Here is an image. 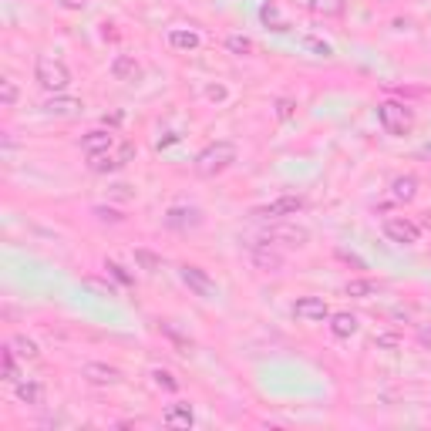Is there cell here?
Instances as JSON below:
<instances>
[{
  "instance_id": "obj_20",
  "label": "cell",
  "mask_w": 431,
  "mask_h": 431,
  "mask_svg": "<svg viewBox=\"0 0 431 431\" xmlns=\"http://www.w3.org/2000/svg\"><path fill=\"white\" fill-rule=\"evenodd\" d=\"M260 21H263L270 31H277V34H287V31H290V24L283 21V14H280V7H277V0H267V4L260 7Z\"/></svg>"
},
{
  "instance_id": "obj_27",
  "label": "cell",
  "mask_w": 431,
  "mask_h": 431,
  "mask_svg": "<svg viewBox=\"0 0 431 431\" xmlns=\"http://www.w3.org/2000/svg\"><path fill=\"white\" fill-rule=\"evenodd\" d=\"M0 105L4 108H14L17 105V85H14L11 78H0Z\"/></svg>"
},
{
  "instance_id": "obj_8",
  "label": "cell",
  "mask_w": 431,
  "mask_h": 431,
  "mask_svg": "<svg viewBox=\"0 0 431 431\" xmlns=\"http://www.w3.org/2000/svg\"><path fill=\"white\" fill-rule=\"evenodd\" d=\"M162 223L169 229H176V233H192V229L203 226V209L199 206H172Z\"/></svg>"
},
{
  "instance_id": "obj_16",
  "label": "cell",
  "mask_w": 431,
  "mask_h": 431,
  "mask_svg": "<svg viewBox=\"0 0 431 431\" xmlns=\"http://www.w3.org/2000/svg\"><path fill=\"white\" fill-rule=\"evenodd\" d=\"M41 108L48 115H58V118H71V115H78L85 105L78 102V98H68V95H54V98H48Z\"/></svg>"
},
{
  "instance_id": "obj_7",
  "label": "cell",
  "mask_w": 431,
  "mask_h": 431,
  "mask_svg": "<svg viewBox=\"0 0 431 431\" xmlns=\"http://www.w3.org/2000/svg\"><path fill=\"white\" fill-rule=\"evenodd\" d=\"M384 236L391 243H398V246H415L421 240V229L418 223H411L405 216H388L384 219Z\"/></svg>"
},
{
  "instance_id": "obj_34",
  "label": "cell",
  "mask_w": 431,
  "mask_h": 431,
  "mask_svg": "<svg viewBox=\"0 0 431 431\" xmlns=\"http://www.w3.org/2000/svg\"><path fill=\"white\" fill-rule=\"evenodd\" d=\"M95 216H98V219H105V223H122V213L105 209V206H95Z\"/></svg>"
},
{
  "instance_id": "obj_15",
  "label": "cell",
  "mask_w": 431,
  "mask_h": 431,
  "mask_svg": "<svg viewBox=\"0 0 431 431\" xmlns=\"http://www.w3.org/2000/svg\"><path fill=\"white\" fill-rule=\"evenodd\" d=\"M391 196L398 203H415L418 199V176H394L391 179Z\"/></svg>"
},
{
  "instance_id": "obj_6",
  "label": "cell",
  "mask_w": 431,
  "mask_h": 431,
  "mask_svg": "<svg viewBox=\"0 0 431 431\" xmlns=\"http://www.w3.org/2000/svg\"><path fill=\"white\" fill-rule=\"evenodd\" d=\"M179 277H182V283H186L196 297H203V300H213V297H216V280L209 277L203 267H196V263H182V267H179Z\"/></svg>"
},
{
  "instance_id": "obj_11",
  "label": "cell",
  "mask_w": 431,
  "mask_h": 431,
  "mask_svg": "<svg viewBox=\"0 0 431 431\" xmlns=\"http://www.w3.org/2000/svg\"><path fill=\"white\" fill-rule=\"evenodd\" d=\"M81 378L91 381V384H98V388H112V384L122 381V371L112 368V364H98V361H91V364L81 368Z\"/></svg>"
},
{
  "instance_id": "obj_1",
  "label": "cell",
  "mask_w": 431,
  "mask_h": 431,
  "mask_svg": "<svg viewBox=\"0 0 431 431\" xmlns=\"http://www.w3.org/2000/svg\"><path fill=\"white\" fill-rule=\"evenodd\" d=\"M233 162H236V145H233V142H226V139H219V142H209L203 152L196 155L192 169H196V176L216 179L219 172H226Z\"/></svg>"
},
{
  "instance_id": "obj_10",
  "label": "cell",
  "mask_w": 431,
  "mask_h": 431,
  "mask_svg": "<svg viewBox=\"0 0 431 431\" xmlns=\"http://www.w3.org/2000/svg\"><path fill=\"white\" fill-rule=\"evenodd\" d=\"M253 263H256V270H263V273H280L283 270V256L273 250V243H253Z\"/></svg>"
},
{
  "instance_id": "obj_5",
  "label": "cell",
  "mask_w": 431,
  "mask_h": 431,
  "mask_svg": "<svg viewBox=\"0 0 431 431\" xmlns=\"http://www.w3.org/2000/svg\"><path fill=\"white\" fill-rule=\"evenodd\" d=\"M267 243H273V246H307V240H310V233H307L304 226H297V223H287V219H277L273 226L267 229V236H263Z\"/></svg>"
},
{
  "instance_id": "obj_23",
  "label": "cell",
  "mask_w": 431,
  "mask_h": 431,
  "mask_svg": "<svg viewBox=\"0 0 431 431\" xmlns=\"http://www.w3.org/2000/svg\"><path fill=\"white\" fill-rule=\"evenodd\" d=\"M0 361H4V381L17 384V381H21V371H17V351H14L11 344L0 351Z\"/></svg>"
},
{
  "instance_id": "obj_14",
  "label": "cell",
  "mask_w": 431,
  "mask_h": 431,
  "mask_svg": "<svg viewBox=\"0 0 431 431\" xmlns=\"http://www.w3.org/2000/svg\"><path fill=\"white\" fill-rule=\"evenodd\" d=\"M112 78L115 81H139L142 78V64L132 54H115L112 58Z\"/></svg>"
},
{
  "instance_id": "obj_32",
  "label": "cell",
  "mask_w": 431,
  "mask_h": 431,
  "mask_svg": "<svg viewBox=\"0 0 431 431\" xmlns=\"http://www.w3.org/2000/svg\"><path fill=\"white\" fill-rule=\"evenodd\" d=\"M293 115H297V102H293V98H277V118L280 122H290Z\"/></svg>"
},
{
  "instance_id": "obj_2",
  "label": "cell",
  "mask_w": 431,
  "mask_h": 431,
  "mask_svg": "<svg viewBox=\"0 0 431 431\" xmlns=\"http://www.w3.org/2000/svg\"><path fill=\"white\" fill-rule=\"evenodd\" d=\"M34 78H38V85L44 91H51V95H64L68 85H71V71H68V64L51 58V54H41L38 64H34Z\"/></svg>"
},
{
  "instance_id": "obj_3",
  "label": "cell",
  "mask_w": 431,
  "mask_h": 431,
  "mask_svg": "<svg viewBox=\"0 0 431 431\" xmlns=\"http://www.w3.org/2000/svg\"><path fill=\"white\" fill-rule=\"evenodd\" d=\"M378 122L384 125L388 135H408L411 125H415V115H411V108H405V105L384 102V105H378Z\"/></svg>"
},
{
  "instance_id": "obj_30",
  "label": "cell",
  "mask_w": 431,
  "mask_h": 431,
  "mask_svg": "<svg viewBox=\"0 0 431 431\" xmlns=\"http://www.w3.org/2000/svg\"><path fill=\"white\" fill-rule=\"evenodd\" d=\"M105 270H108V273H112L118 283H125V287H132V283H135V277H132V273H128L122 263H115V260H108V263H105Z\"/></svg>"
},
{
  "instance_id": "obj_25",
  "label": "cell",
  "mask_w": 431,
  "mask_h": 431,
  "mask_svg": "<svg viewBox=\"0 0 431 431\" xmlns=\"http://www.w3.org/2000/svg\"><path fill=\"white\" fill-rule=\"evenodd\" d=\"M307 7L314 14H324V17H341L347 4L344 0H307Z\"/></svg>"
},
{
  "instance_id": "obj_31",
  "label": "cell",
  "mask_w": 431,
  "mask_h": 431,
  "mask_svg": "<svg viewBox=\"0 0 431 431\" xmlns=\"http://www.w3.org/2000/svg\"><path fill=\"white\" fill-rule=\"evenodd\" d=\"M135 260L142 263L145 273H155V270H159V256H155L152 250H135Z\"/></svg>"
},
{
  "instance_id": "obj_19",
  "label": "cell",
  "mask_w": 431,
  "mask_h": 431,
  "mask_svg": "<svg viewBox=\"0 0 431 431\" xmlns=\"http://www.w3.org/2000/svg\"><path fill=\"white\" fill-rule=\"evenodd\" d=\"M169 44L176 48V51H199V44H203V38L196 34V31H186V27H176V31H169Z\"/></svg>"
},
{
  "instance_id": "obj_29",
  "label": "cell",
  "mask_w": 431,
  "mask_h": 431,
  "mask_svg": "<svg viewBox=\"0 0 431 431\" xmlns=\"http://www.w3.org/2000/svg\"><path fill=\"white\" fill-rule=\"evenodd\" d=\"M374 347H381V351H398V347H401V334L384 330V334H378V337H374Z\"/></svg>"
},
{
  "instance_id": "obj_12",
  "label": "cell",
  "mask_w": 431,
  "mask_h": 431,
  "mask_svg": "<svg viewBox=\"0 0 431 431\" xmlns=\"http://www.w3.org/2000/svg\"><path fill=\"white\" fill-rule=\"evenodd\" d=\"M165 428H176V431H189L192 425H196V415H192V405L189 401H176V405L165 408Z\"/></svg>"
},
{
  "instance_id": "obj_17",
  "label": "cell",
  "mask_w": 431,
  "mask_h": 431,
  "mask_svg": "<svg viewBox=\"0 0 431 431\" xmlns=\"http://www.w3.org/2000/svg\"><path fill=\"white\" fill-rule=\"evenodd\" d=\"M14 391H17V401H21V405H31V408H41L44 405V394H48L41 381H17Z\"/></svg>"
},
{
  "instance_id": "obj_21",
  "label": "cell",
  "mask_w": 431,
  "mask_h": 431,
  "mask_svg": "<svg viewBox=\"0 0 431 431\" xmlns=\"http://www.w3.org/2000/svg\"><path fill=\"white\" fill-rule=\"evenodd\" d=\"M7 344H11L14 351H17V357H21V361H38V357H41L38 341H31L27 334H17V337H11Z\"/></svg>"
},
{
  "instance_id": "obj_9",
  "label": "cell",
  "mask_w": 431,
  "mask_h": 431,
  "mask_svg": "<svg viewBox=\"0 0 431 431\" xmlns=\"http://www.w3.org/2000/svg\"><path fill=\"white\" fill-rule=\"evenodd\" d=\"M293 317L304 324H324V320H330V307L324 297H300L293 304Z\"/></svg>"
},
{
  "instance_id": "obj_18",
  "label": "cell",
  "mask_w": 431,
  "mask_h": 431,
  "mask_svg": "<svg viewBox=\"0 0 431 431\" xmlns=\"http://www.w3.org/2000/svg\"><path fill=\"white\" fill-rule=\"evenodd\" d=\"M330 334H334V337H341V341L354 337V334H357V317L351 314V310H337V314H330Z\"/></svg>"
},
{
  "instance_id": "obj_28",
  "label": "cell",
  "mask_w": 431,
  "mask_h": 431,
  "mask_svg": "<svg viewBox=\"0 0 431 431\" xmlns=\"http://www.w3.org/2000/svg\"><path fill=\"white\" fill-rule=\"evenodd\" d=\"M152 381H155V388H162V391H179V381L172 371H152Z\"/></svg>"
},
{
  "instance_id": "obj_38",
  "label": "cell",
  "mask_w": 431,
  "mask_h": 431,
  "mask_svg": "<svg viewBox=\"0 0 431 431\" xmlns=\"http://www.w3.org/2000/svg\"><path fill=\"white\" fill-rule=\"evenodd\" d=\"M206 95H209L213 102H223V98H226V88H219V85H213V88L206 91Z\"/></svg>"
},
{
  "instance_id": "obj_24",
  "label": "cell",
  "mask_w": 431,
  "mask_h": 431,
  "mask_svg": "<svg viewBox=\"0 0 431 431\" xmlns=\"http://www.w3.org/2000/svg\"><path fill=\"white\" fill-rule=\"evenodd\" d=\"M344 293H347V297H357V300H368V297L378 293V283H374V280H351V283L344 287Z\"/></svg>"
},
{
  "instance_id": "obj_4",
  "label": "cell",
  "mask_w": 431,
  "mask_h": 431,
  "mask_svg": "<svg viewBox=\"0 0 431 431\" xmlns=\"http://www.w3.org/2000/svg\"><path fill=\"white\" fill-rule=\"evenodd\" d=\"M304 196H277L273 203H267V206H256L253 209V216L256 219H290V216H297L300 209H304Z\"/></svg>"
},
{
  "instance_id": "obj_39",
  "label": "cell",
  "mask_w": 431,
  "mask_h": 431,
  "mask_svg": "<svg viewBox=\"0 0 431 431\" xmlns=\"http://www.w3.org/2000/svg\"><path fill=\"white\" fill-rule=\"evenodd\" d=\"M418 341L425 344V347H431V327H425V330H421V334H418Z\"/></svg>"
},
{
  "instance_id": "obj_36",
  "label": "cell",
  "mask_w": 431,
  "mask_h": 431,
  "mask_svg": "<svg viewBox=\"0 0 431 431\" xmlns=\"http://www.w3.org/2000/svg\"><path fill=\"white\" fill-rule=\"evenodd\" d=\"M58 4H61L64 11H85V4H88V0H58Z\"/></svg>"
},
{
  "instance_id": "obj_40",
  "label": "cell",
  "mask_w": 431,
  "mask_h": 431,
  "mask_svg": "<svg viewBox=\"0 0 431 431\" xmlns=\"http://www.w3.org/2000/svg\"><path fill=\"white\" fill-rule=\"evenodd\" d=\"M421 155H431V145H425V149H421Z\"/></svg>"
},
{
  "instance_id": "obj_35",
  "label": "cell",
  "mask_w": 431,
  "mask_h": 431,
  "mask_svg": "<svg viewBox=\"0 0 431 431\" xmlns=\"http://www.w3.org/2000/svg\"><path fill=\"white\" fill-rule=\"evenodd\" d=\"M112 196L115 199H132L135 192H132V186H112Z\"/></svg>"
},
{
  "instance_id": "obj_37",
  "label": "cell",
  "mask_w": 431,
  "mask_h": 431,
  "mask_svg": "<svg viewBox=\"0 0 431 431\" xmlns=\"http://www.w3.org/2000/svg\"><path fill=\"white\" fill-rule=\"evenodd\" d=\"M176 142H179V135H176V132H169L165 139H159V145H155V149L162 152V149H169V145H176Z\"/></svg>"
},
{
  "instance_id": "obj_26",
  "label": "cell",
  "mask_w": 431,
  "mask_h": 431,
  "mask_svg": "<svg viewBox=\"0 0 431 431\" xmlns=\"http://www.w3.org/2000/svg\"><path fill=\"white\" fill-rule=\"evenodd\" d=\"M226 51L229 54H253V41L246 38V34H229L226 38Z\"/></svg>"
},
{
  "instance_id": "obj_13",
  "label": "cell",
  "mask_w": 431,
  "mask_h": 431,
  "mask_svg": "<svg viewBox=\"0 0 431 431\" xmlns=\"http://www.w3.org/2000/svg\"><path fill=\"white\" fill-rule=\"evenodd\" d=\"M115 145V135L108 128H91L88 135H81V152L85 155H102V152H112Z\"/></svg>"
},
{
  "instance_id": "obj_33",
  "label": "cell",
  "mask_w": 431,
  "mask_h": 431,
  "mask_svg": "<svg viewBox=\"0 0 431 431\" xmlns=\"http://www.w3.org/2000/svg\"><path fill=\"white\" fill-rule=\"evenodd\" d=\"M304 48H310V51L320 54V58H330V54H334L327 41H320V38H304Z\"/></svg>"
},
{
  "instance_id": "obj_22",
  "label": "cell",
  "mask_w": 431,
  "mask_h": 431,
  "mask_svg": "<svg viewBox=\"0 0 431 431\" xmlns=\"http://www.w3.org/2000/svg\"><path fill=\"white\" fill-rule=\"evenodd\" d=\"M91 162H88V169L95 172V176H105V172H115V169H122V155H108V152H102V155H88Z\"/></svg>"
}]
</instances>
